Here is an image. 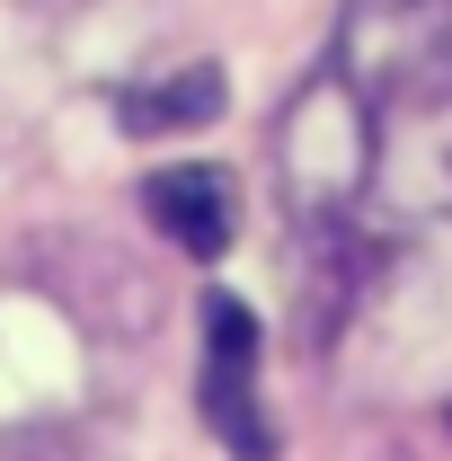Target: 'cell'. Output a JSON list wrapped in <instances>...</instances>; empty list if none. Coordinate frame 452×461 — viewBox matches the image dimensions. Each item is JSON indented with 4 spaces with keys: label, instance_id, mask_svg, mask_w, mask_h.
<instances>
[{
    "label": "cell",
    "instance_id": "obj_3",
    "mask_svg": "<svg viewBox=\"0 0 452 461\" xmlns=\"http://www.w3.org/2000/svg\"><path fill=\"white\" fill-rule=\"evenodd\" d=\"M142 213L160 240H177L186 258H222L240 240V186L213 160H169V169L142 177Z\"/></svg>",
    "mask_w": 452,
    "mask_h": 461
},
{
    "label": "cell",
    "instance_id": "obj_4",
    "mask_svg": "<svg viewBox=\"0 0 452 461\" xmlns=\"http://www.w3.org/2000/svg\"><path fill=\"white\" fill-rule=\"evenodd\" d=\"M231 98L222 62H186L169 80H151V89H124V133H186V124H213Z\"/></svg>",
    "mask_w": 452,
    "mask_h": 461
},
{
    "label": "cell",
    "instance_id": "obj_1",
    "mask_svg": "<svg viewBox=\"0 0 452 461\" xmlns=\"http://www.w3.org/2000/svg\"><path fill=\"white\" fill-rule=\"evenodd\" d=\"M195 329H204V373H195V400H204V426L231 444V461H276V417L258 400V311L240 293H204L195 302Z\"/></svg>",
    "mask_w": 452,
    "mask_h": 461
},
{
    "label": "cell",
    "instance_id": "obj_2",
    "mask_svg": "<svg viewBox=\"0 0 452 461\" xmlns=\"http://www.w3.org/2000/svg\"><path fill=\"white\" fill-rule=\"evenodd\" d=\"M276 160H284V177L302 186L311 213L355 204V186H364V107L329 115V80H311L302 107L276 124Z\"/></svg>",
    "mask_w": 452,
    "mask_h": 461
},
{
    "label": "cell",
    "instance_id": "obj_5",
    "mask_svg": "<svg viewBox=\"0 0 452 461\" xmlns=\"http://www.w3.org/2000/svg\"><path fill=\"white\" fill-rule=\"evenodd\" d=\"M444 426H452V408H444Z\"/></svg>",
    "mask_w": 452,
    "mask_h": 461
}]
</instances>
